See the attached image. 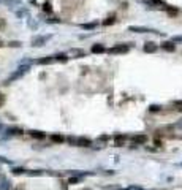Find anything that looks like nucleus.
Here are the masks:
<instances>
[{
    "label": "nucleus",
    "instance_id": "20",
    "mask_svg": "<svg viewBox=\"0 0 182 190\" xmlns=\"http://www.w3.org/2000/svg\"><path fill=\"white\" fill-rule=\"evenodd\" d=\"M51 140L54 141V143H63V136H62V135H52V136H51Z\"/></svg>",
    "mask_w": 182,
    "mask_h": 190
},
{
    "label": "nucleus",
    "instance_id": "24",
    "mask_svg": "<svg viewBox=\"0 0 182 190\" xmlns=\"http://www.w3.org/2000/svg\"><path fill=\"white\" fill-rule=\"evenodd\" d=\"M171 41H173V43H182V35H176V37H173V38H171Z\"/></svg>",
    "mask_w": 182,
    "mask_h": 190
},
{
    "label": "nucleus",
    "instance_id": "7",
    "mask_svg": "<svg viewBox=\"0 0 182 190\" xmlns=\"http://www.w3.org/2000/svg\"><path fill=\"white\" fill-rule=\"evenodd\" d=\"M157 49H158V46H157L155 43H152V41H149V43H146V45H144V52L152 54V52H155Z\"/></svg>",
    "mask_w": 182,
    "mask_h": 190
},
{
    "label": "nucleus",
    "instance_id": "17",
    "mask_svg": "<svg viewBox=\"0 0 182 190\" xmlns=\"http://www.w3.org/2000/svg\"><path fill=\"white\" fill-rule=\"evenodd\" d=\"M97 27V22H89V24H81V29L84 30H93Z\"/></svg>",
    "mask_w": 182,
    "mask_h": 190
},
{
    "label": "nucleus",
    "instance_id": "4",
    "mask_svg": "<svg viewBox=\"0 0 182 190\" xmlns=\"http://www.w3.org/2000/svg\"><path fill=\"white\" fill-rule=\"evenodd\" d=\"M3 132L6 133V136H18V135H22V128H21V127H16V125L5 127Z\"/></svg>",
    "mask_w": 182,
    "mask_h": 190
},
{
    "label": "nucleus",
    "instance_id": "22",
    "mask_svg": "<svg viewBox=\"0 0 182 190\" xmlns=\"http://www.w3.org/2000/svg\"><path fill=\"white\" fill-rule=\"evenodd\" d=\"M27 174H29V176H43L45 173L40 171V170H33V171H27Z\"/></svg>",
    "mask_w": 182,
    "mask_h": 190
},
{
    "label": "nucleus",
    "instance_id": "10",
    "mask_svg": "<svg viewBox=\"0 0 182 190\" xmlns=\"http://www.w3.org/2000/svg\"><path fill=\"white\" fill-rule=\"evenodd\" d=\"M29 133H30L32 138H37V140H45L46 138V135L43 132H40V130H30Z\"/></svg>",
    "mask_w": 182,
    "mask_h": 190
},
{
    "label": "nucleus",
    "instance_id": "2",
    "mask_svg": "<svg viewBox=\"0 0 182 190\" xmlns=\"http://www.w3.org/2000/svg\"><path fill=\"white\" fill-rule=\"evenodd\" d=\"M48 40H51V35H37V37L32 38V46H33V48L45 46Z\"/></svg>",
    "mask_w": 182,
    "mask_h": 190
},
{
    "label": "nucleus",
    "instance_id": "15",
    "mask_svg": "<svg viewBox=\"0 0 182 190\" xmlns=\"http://www.w3.org/2000/svg\"><path fill=\"white\" fill-rule=\"evenodd\" d=\"M16 13V16L18 18H24V16H29V11H27L24 6H19V10L18 11H15Z\"/></svg>",
    "mask_w": 182,
    "mask_h": 190
},
{
    "label": "nucleus",
    "instance_id": "12",
    "mask_svg": "<svg viewBox=\"0 0 182 190\" xmlns=\"http://www.w3.org/2000/svg\"><path fill=\"white\" fill-rule=\"evenodd\" d=\"M162 48H163L165 51H168V52H174V49H176V45H174L173 41H165V43L162 45Z\"/></svg>",
    "mask_w": 182,
    "mask_h": 190
},
{
    "label": "nucleus",
    "instance_id": "26",
    "mask_svg": "<svg viewBox=\"0 0 182 190\" xmlns=\"http://www.w3.org/2000/svg\"><path fill=\"white\" fill-rule=\"evenodd\" d=\"M105 25H111V24H114V16H111V18H108L105 22H103Z\"/></svg>",
    "mask_w": 182,
    "mask_h": 190
},
{
    "label": "nucleus",
    "instance_id": "28",
    "mask_svg": "<svg viewBox=\"0 0 182 190\" xmlns=\"http://www.w3.org/2000/svg\"><path fill=\"white\" fill-rule=\"evenodd\" d=\"M43 10L49 13V11H51V3H49V2H46V3H43Z\"/></svg>",
    "mask_w": 182,
    "mask_h": 190
},
{
    "label": "nucleus",
    "instance_id": "35",
    "mask_svg": "<svg viewBox=\"0 0 182 190\" xmlns=\"http://www.w3.org/2000/svg\"><path fill=\"white\" fill-rule=\"evenodd\" d=\"M84 190H89V188H84Z\"/></svg>",
    "mask_w": 182,
    "mask_h": 190
},
{
    "label": "nucleus",
    "instance_id": "34",
    "mask_svg": "<svg viewBox=\"0 0 182 190\" xmlns=\"http://www.w3.org/2000/svg\"><path fill=\"white\" fill-rule=\"evenodd\" d=\"M15 190H21V188H15Z\"/></svg>",
    "mask_w": 182,
    "mask_h": 190
},
{
    "label": "nucleus",
    "instance_id": "33",
    "mask_svg": "<svg viewBox=\"0 0 182 190\" xmlns=\"http://www.w3.org/2000/svg\"><path fill=\"white\" fill-rule=\"evenodd\" d=\"M0 3H3V0H0Z\"/></svg>",
    "mask_w": 182,
    "mask_h": 190
},
{
    "label": "nucleus",
    "instance_id": "6",
    "mask_svg": "<svg viewBox=\"0 0 182 190\" xmlns=\"http://www.w3.org/2000/svg\"><path fill=\"white\" fill-rule=\"evenodd\" d=\"M0 190H11V182L5 176H0Z\"/></svg>",
    "mask_w": 182,
    "mask_h": 190
},
{
    "label": "nucleus",
    "instance_id": "16",
    "mask_svg": "<svg viewBox=\"0 0 182 190\" xmlns=\"http://www.w3.org/2000/svg\"><path fill=\"white\" fill-rule=\"evenodd\" d=\"M3 3H6L11 8H15V6H19L21 5V0H3Z\"/></svg>",
    "mask_w": 182,
    "mask_h": 190
},
{
    "label": "nucleus",
    "instance_id": "32",
    "mask_svg": "<svg viewBox=\"0 0 182 190\" xmlns=\"http://www.w3.org/2000/svg\"><path fill=\"white\" fill-rule=\"evenodd\" d=\"M177 125H179V127H182V120H180V122H177Z\"/></svg>",
    "mask_w": 182,
    "mask_h": 190
},
{
    "label": "nucleus",
    "instance_id": "19",
    "mask_svg": "<svg viewBox=\"0 0 182 190\" xmlns=\"http://www.w3.org/2000/svg\"><path fill=\"white\" fill-rule=\"evenodd\" d=\"M54 60H59V62H67L68 60V57L65 56V54H57V56H54Z\"/></svg>",
    "mask_w": 182,
    "mask_h": 190
},
{
    "label": "nucleus",
    "instance_id": "31",
    "mask_svg": "<svg viewBox=\"0 0 182 190\" xmlns=\"http://www.w3.org/2000/svg\"><path fill=\"white\" fill-rule=\"evenodd\" d=\"M3 130H5V127L2 125V122H0V132H3Z\"/></svg>",
    "mask_w": 182,
    "mask_h": 190
},
{
    "label": "nucleus",
    "instance_id": "9",
    "mask_svg": "<svg viewBox=\"0 0 182 190\" xmlns=\"http://www.w3.org/2000/svg\"><path fill=\"white\" fill-rule=\"evenodd\" d=\"M70 56H72V57H84V56H86V51H84V49H72V51H70Z\"/></svg>",
    "mask_w": 182,
    "mask_h": 190
},
{
    "label": "nucleus",
    "instance_id": "5",
    "mask_svg": "<svg viewBox=\"0 0 182 190\" xmlns=\"http://www.w3.org/2000/svg\"><path fill=\"white\" fill-rule=\"evenodd\" d=\"M128 49H130V46H127V45H117L114 48H109L108 52L109 54H125V52H128Z\"/></svg>",
    "mask_w": 182,
    "mask_h": 190
},
{
    "label": "nucleus",
    "instance_id": "14",
    "mask_svg": "<svg viewBox=\"0 0 182 190\" xmlns=\"http://www.w3.org/2000/svg\"><path fill=\"white\" fill-rule=\"evenodd\" d=\"M35 62L40 63V65H49V63L54 62V57H43V59H38V60H35Z\"/></svg>",
    "mask_w": 182,
    "mask_h": 190
},
{
    "label": "nucleus",
    "instance_id": "29",
    "mask_svg": "<svg viewBox=\"0 0 182 190\" xmlns=\"http://www.w3.org/2000/svg\"><path fill=\"white\" fill-rule=\"evenodd\" d=\"M152 3H155V5H165V2L163 0H150Z\"/></svg>",
    "mask_w": 182,
    "mask_h": 190
},
{
    "label": "nucleus",
    "instance_id": "11",
    "mask_svg": "<svg viewBox=\"0 0 182 190\" xmlns=\"http://www.w3.org/2000/svg\"><path fill=\"white\" fill-rule=\"evenodd\" d=\"M75 146L87 147V146H90V140H87V138H76V144H75Z\"/></svg>",
    "mask_w": 182,
    "mask_h": 190
},
{
    "label": "nucleus",
    "instance_id": "30",
    "mask_svg": "<svg viewBox=\"0 0 182 190\" xmlns=\"http://www.w3.org/2000/svg\"><path fill=\"white\" fill-rule=\"evenodd\" d=\"M68 182H70V184H76V182H79V178H70Z\"/></svg>",
    "mask_w": 182,
    "mask_h": 190
},
{
    "label": "nucleus",
    "instance_id": "3",
    "mask_svg": "<svg viewBox=\"0 0 182 190\" xmlns=\"http://www.w3.org/2000/svg\"><path fill=\"white\" fill-rule=\"evenodd\" d=\"M128 30L130 32H136V33H160V32L154 30V29H149V27H141V25H130Z\"/></svg>",
    "mask_w": 182,
    "mask_h": 190
},
{
    "label": "nucleus",
    "instance_id": "8",
    "mask_svg": "<svg viewBox=\"0 0 182 190\" xmlns=\"http://www.w3.org/2000/svg\"><path fill=\"white\" fill-rule=\"evenodd\" d=\"M133 143L135 144H144V143H147V136H146V135H135V136H133Z\"/></svg>",
    "mask_w": 182,
    "mask_h": 190
},
{
    "label": "nucleus",
    "instance_id": "1",
    "mask_svg": "<svg viewBox=\"0 0 182 190\" xmlns=\"http://www.w3.org/2000/svg\"><path fill=\"white\" fill-rule=\"evenodd\" d=\"M29 70H30V65H21L16 71H13V73L10 75V78L6 79V83H5V84H10V83H13V81H16V79L22 78V76H24L27 71H29Z\"/></svg>",
    "mask_w": 182,
    "mask_h": 190
},
{
    "label": "nucleus",
    "instance_id": "21",
    "mask_svg": "<svg viewBox=\"0 0 182 190\" xmlns=\"http://www.w3.org/2000/svg\"><path fill=\"white\" fill-rule=\"evenodd\" d=\"M11 173L15 174V176H19V174H24V173H25V170H24V168L16 166V168H13V170H11Z\"/></svg>",
    "mask_w": 182,
    "mask_h": 190
},
{
    "label": "nucleus",
    "instance_id": "25",
    "mask_svg": "<svg viewBox=\"0 0 182 190\" xmlns=\"http://www.w3.org/2000/svg\"><path fill=\"white\" fill-rule=\"evenodd\" d=\"M174 108L177 111H182V100H179V101H174Z\"/></svg>",
    "mask_w": 182,
    "mask_h": 190
},
{
    "label": "nucleus",
    "instance_id": "23",
    "mask_svg": "<svg viewBox=\"0 0 182 190\" xmlns=\"http://www.w3.org/2000/svg\"><path fill=\"white\" fill-rule=\"evenodd\" d=\"M8 46H10V48H21L22 43H21V41H10Z\"/></svg>",
    "mask_w": 182,
    "mask_h": 190
},
{
    "label": "nucleus",
    "instance_id": "13",
    "mask_svg": "<svg viewBox=\"0 0 182 190\" xmlns=\"http://www.w3.org/2000/svg\"><path fill=\"white\" fill-rule=\"evenodd\" d=\"M92 52H93V54H102V52H106V49H105L103 45H98V43H97V45L92 46Z\"/></svg>",
    "mask_w": 182,
    "mask_h": 190
},
{
    "label": "nucleus",
    "instance_id": "27",
    "mask_svg": "<svg viewBox=\"0 0 182 190\" xmlns=\"http://www.w3.org/2000/svg\"><path fill=\"white\" fill-rule=\"evenodd\" d=\"M5 101H6V98H5V95H3V93H0V108H3V105H5Z\"/></svg>",
    "mask_w": 182,
    "mask_h": 190
},
{
    "label": "nucleus",
    "instance_id": "18",
    "mask_svg": "<svg viewBox=\"0 0 182 190\" xmlns=\"http://www.w3.org/2000/svg\"><path fill=\"white\" fill-rule=\"evenodd\" d=\"M124 141H125L124 135H116V146H124Z\"/></svg>",
    "mask_w": 182,
    "mask_h": 190
}]
</instances>
